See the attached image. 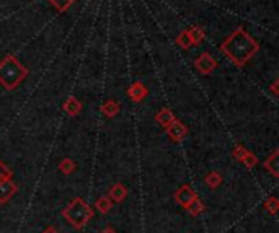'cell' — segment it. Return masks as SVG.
Here are the masks:
<instances>
[{"label": "cell", "instance_id": "8", "mask_svg": "<svg viewBox=\"0 0 279 233\" xmlns=\"http://www.w3.org/2000/svg\"><path fill=\"white\" fill-rule=\"evenodd\" d=\"M128 95H129V98L134 101V103H141L147 95H149V90H147L141 82H136V83H132L129 86Z\"/></svg>", "mask_w": 279, "mask_h": 233}, {"label": "cell", "instance_id": "22", "mask_svg": "<svg viewBox=\"0 0 279 233\" xmlns=\"http://www.w3.org/2000/svg\"><path fill=\"white\" fill-rule=\"evenodd\" d=\"M277 207H279V202H277V199H276V198H269L266 202H264V209H266L271 215H276Z\"/></svg>", "mask_w": 279, "mask_h": 233}, {"label": "cell", "instance_id": "23", "mask_svg": "<svg viewBox=\"0 0 279 233\" xmlns=\"http://www.w3.org/2000/svg\"><path fill=\"white\" fill-rule=\"evenodd\" d=\"M247 152H248V150L244 147V145H242V144H237V145H235V149H233V157L240 162V160L245 157Z\"/></svg>", "mask_w": 279, "mask_h": 233}, {"label": "cell", "instance_id": "26", "mask_svg": "<svg viewBox=\"0 0 279 233\" xmlns=\"http://www.w3.org/2000/svg\"><path fill=\"white\" fill-rule=\"evenodd\" d=\"M43 233H59V231H57V230H56L54 227H48V228H46V230H44Z\"/></svg>", "mask_w": 279, "mask_h": 233}, {"label": "cell", "instance_id": "19", "mask_svg": "<svg viewBox=\"0 0 279 233\" xmlns=\"http://www.w3.org/2000/svg\"><path fill=\"white\" fill-rule=\"evenodd\" d=\"M176 44H178L180 48H183V49H188V48L193 46V42H191L189 34H188V31H186V30H185V31H181V33L178 34V38H176Z\"/></svg>", "mask_w": 279, "mask_h": 233}, {"label": "cell", "instance_id": "9", "mask_svg": "<svg viewBox=\"0 0 279 233\" xmlns=\"http://www.w3.org/2000/svg\"><path fill=\"white\" fill-rule=\"evenodd\" d=\"M64 111L67 116H70V118H75V116H78L80 111H82V103H80L75 97H69L64 103Z\"/></svg>", "mask_w": 279, "mask_h": 233}, {"label": "cell", "instance_id": "15", "mask_svg": "<svg viewBox=\"0 0 279 233\" xmlns=\"http://www.w3.org/2000/svg\"><path fill=\"white\" fill-rule=\"evenodd\" d=\"M111 207H113V202H111V199L108 198V196H101V198H98L97 201H95V209H97L98 212H101V214L109 212V209Z\"/></svg>", "mask_w": 279, "mask_h": 233}, {"label": "cell", "instance_id": "10", "mask_svg": "<svg viewBox=\"0 0 279 233\" xmlns=\"http://www.w3.org/2000/svg\"><path fill=\"white\" fill-rule=\"evenodd\" d=\"M109 199L114 201V202H123L124 199L128 198V188L123 186L121 183H116L111 186V189H109Z\"/></svg>", "mask_w": 279, "mask_h": 233}, {"label": "cell", "instance_id": "6", "mask_svg": "<svg viewBox=\"0 0 279 233\" xmlns=\"http://www.w3.org/2000/svg\"><path fill=\"white\" fill-rule=\"evenodd\" d=\"M167 134L170 135V139L175 141V142H180L183 141L185 137L188 135V127L183 124L181 121L175 119L170 126H167Z\"/></svg>", "mask_w": 279, "mask_h": 233}, {"label": "cell", "instance_id": "11", "mask_svg": "<svg viewBox=\"0 0 279 233\" xmlns=\"http://www.w3.org/2000/svg\"><path fill=\"white\" fill-rule=\"evenodd\" d=\"M175 119H176V118H175V114L172 113V109H168V108L162 109V111H160V113H157V116H155V121L158 122V124L164 126V127L170 126Z\"/></svg>", "mask_w": 279, "mask_h": 233}, {"label": "cell", "instance_id": "2", "mask_svg": "<svg viewBox=\"0 0 279 233\" xmlns=\"http://www.w3.org/2000/svg\"><path fill=\"white\" fill-rule=\"evenodd\" d=\"M28 75V69L12 54L5 56L0 61V85L5 90H15Z\"/></svg>", "mask_w": 279, "mask_h": 233}, {"label": "cell", "instance_id": "17", "mask_svg": "<svg viewBox=\"0 0 279 233\" xmlns=\"http://www.w3.org/2000/svg\"><path fill=\"white\" fill-rule=\"evenodd\" d=\"M75 168H77V165L70 158H64V160H61V163H59V170H61L64 174H72L73 171H75Z\"/></svg>", "mask_w": 279, "mask_h": 233}, {"label": "cell", "instance_id": "5", "mask_svg": "<svg viewBox=\"0 0 279 233\" xmlns=\"http://www.w3.org/2000/svg\"><path fill=\"white\" fill-rule=\"evenodd\" d=\"M18 191V186L13 183L12 178L0 179V204L9 202Z\"/></svg>", "mask_w": 279, "mask_h": 233}, {"label": "cell", "instance_id": "14", "mask_svg": "<svg viewBox=\"0 0 279 233\" xmlns=\"http://www.w3.org/2000/svg\"><path fill=\"white\" fill-rule=\"evenodd\" d=\"M204 183L211 189H217L220 186V183H222V174H220L219 171H211V173L206 174Z\"/></svg>", "mask_w": 279, "mask_h": 233}, {"label": "cell", "instance_id": "16", "mask_svg": "<svg viewBox=\"0 0 279 233\" xmlns=\"http://www.w3.org/2000/svg\"><path fill=\"white\" fill-rule=\"evenodd\" d=\"M186 31H188L189 39H191V42H193V44H201V42L204 41V38H206L204 31L201 30L200 26H191L189 30H186Z\"/></svg>", "mask_w": 279, "mask_h": 233}, {"label": "cell", "instance_id": "3", "mask_svg": "<svg viewBox=\"0 0 279 233\" xmlns=\"http://www.w3.org/2000/svg\"><path fill=\"white\" fill-rule=\"evenodd\" d=\"M93 215H95V210L88 206L82 198H75L62 210V217L75 230H82Z\"/></svg>", "mask_w": 279, "mask_h": 233}, {"label": "cell", "instance_id": "4", "mask_svg": "<svg viewBox=\"0 0 279 233\" xmlns=\"http://www.w3.org/2000/svg\"><path fill=\"white\" fill-rule=\"evenodd\" d=\"M194 67L201 72L203 75H209L212 70L217 67V62L216 59L212 57L209 53H203L197 59L194 61Z\"/></svg>", "mask_w": 279, "mask_h": 233}, {"label": "cell", "instance_id": "24", "mask_svg": "<svg viewBox=\"0 0 279 233\" xmlns=\"http://www.w3.org/2000/svg\"><path fill=\"white\" fill-rule=\"evenodd\" d=\"M4 178H12V170H9V166L0 162V179Z\"/></svg>", "mask_w": 279, "mask_h": 233}, {"label": "cell", "instance_id": "27", "mask_svg": "<svg viewBox=\"0 0 279 233\" xmlns=\"http://www.w3.org/2000/svg\"><path fill=\"white\" fill-rule=\"evenodd\" d=\"M271 90H273L274 95H277V80H276V82H274L273 85H271Z\"/></svg>", "mask_w": 279, "mask_h": 233}, {"label": "cell", "instance_id": "12", "mask_svg": "<svg viewBox=\"0 0 279 233\" xmlns=\"http://www.w3.org/2000/svg\"><path fill=\"white\" fill-rule=\"evenodd\" d=\"M277 155H279V152H273L266 160H264V168H266L271 174H273L274 178L279 176V171H277Z\"/></svg>", "mask_w": 279, "mask_h": 233}, {"label": "cell", "instance_id": "21", "mask_svg": "<svg viewBox=\"0 0 279 233\" xmlns=\"http://www.w3.org/2000/svg\"><path fill=\"white\" fill-rule=\"evenodd\" d=\"M240 162L244 163V165L247 166V168H253V166H255L256 163H258V158H256V157H255V155L252 154V152H247V154H245V157L242 158Z\"/></svg>", "mask_w": 279, "mask_h": 233}, {"label": "cell", "instance_id": "25", "mask_svg": "<svg viewBox=\"0 0 279 233\" xmlns=\"http://www.w3.org/2000/svg\"><path fill=\"white\" fill-rule=\"evenodd\" d=\"M100 233H117V231L114 228H111V227H106V228H103Z\"/></svg>", "mask_w": 279, "mask_h": 233}, {"label": "cell", "instance_id": "7", "mask_svg": "<svg viewBox=\"0 0 279 233\" xmlns=\"http://www.w3.org/2000/svg\"><path fill=\"white\" fill-rule=\"evenodd\" d=\"M196 198H197V194H196L188 184H183V186L178 189V191L175 193V201L178 202V204H181V206L185 207V209H186Z\"/></svg>", "mask_w": 279, "mask_h": 233}, {"label": "cell", "instance_id": "1", "mask_svg": "<svg viewBox=\"0 0 279 233\" xmlns=\"http://www.w3.org/2000/svg\"><path fill=\"white\" fill-rule=\"evenodd\" d=\"M220 51H222V54L229 57L237 67H244L260 51V44L258 41L253 39L252 36L240 26L220 44Z\"/></svg>", "mask_w": 279, "mask_h": 233}, {"label": "cell", "instance_id": "20", "mask_svg": "<svg viewBox=\"0 0 279 233\" xmlns=\"http://www.w3.org/2000/svg\"><path fill=\"white\" fill-rule=\"evenodd\" d=\"M49 2L51 5H54L59 12H65L75 0H49Z\"/></svg>", "mask_w": 279, "mask_h": 233}, {"label": "cell", "instance_id": "18", "mask_svg": "<svg viewBox=\"0 0 279 233\" xmlns=\"http://www.w3.org/2000/svg\"><path fill=\"white\" fill-rule=\"evenodd\" d=\"M186 210L191 214V215H200V214H203V210H204V206H203V202L200 201V198H196L193 202L189 204V206L186 207Z\"/></svg>", "mask_w": 279, "mask_h": 233}, {"label": "cell", "instance_id": "13", "mask_svg": "<svg viewBox=\"0 0 279 233\" xmlns=\"http://www.w3.org/2000/svg\"><path fill=\"white\" fill-rule=\"evenodd\" d=\"M101 113L106 116V118H114V116L119 113V105L114 100H108L105 105L101 106Z\"/></svg>", "mask_w": 279, "mask_h": 233}]
</instances>
